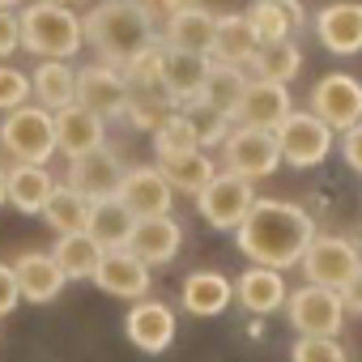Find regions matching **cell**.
Listing matches in <instances>:
<instances>
[{"mask_svg":"<svg viewBox=\"0 0 362 362\" xmlns=\"http://www.w3.org/2000/svg\"><path fill=\"white\" fill-rule=\"evenodd\" d=\"M311 239H315V222L307 218V209L286 201H256L239 222V252L277 273L298 264Z\"/></svg>","mask_w":362,"mask_h":362,"instance_id":"obj_1","label":"cell"},{"mask_svg":"<svg viewBox=\"0 0 362 362\" xmlns=\"http://www.w3.org/2000/svg\"><path fill=\"white\" fill-rule=\"evenodd\" d=\"M81 35L111 69H124L132 56H141L145 47L158 43L153 13L145 0H98L81 18Z\"/></svg>","mask_w":362,"mask_h":362,"instance_id":"obj_2","label":"cell"},{"mask_svg":"<svg viewBox=\"0 0 362 362\" xmlns=\"http://www.w3.org/2000/svg\"><path fill=\"white\" fill-rule=\"evenodd\" d=\"M18 35H22V47L39 60H73L86 47L77 9L47 5V0H35L18 13Z\"/></svg>","mask_w":362,"mask_h":362,"instance_id":"obj_3","label":"cell"},{"mask_svg":"<svg viewBox=\"0 0 362 362\" xmlns=\"http://www.w3.org/2000/svg\"><path fill=\"white\" fill-rule=\"evenodd\" d=\"M0 149H5L13 162L47 166V158L56 153L52 111H43L39 103H22V107L5 111V119H0Z\"/></svg>","mask_w":362,"mask_h":362,"instance_id":"obj_4","label":"cell"},{"mask_svg":"<svg viewBox=\"0 0 362 362\" xmlns=\"http://www.w3.org/2000/svg\"><path fill=\"white\" fill-rule=\"evenodd\" d=\"M273 136H277V153H281V162H290V166H320L328 153H332V128L320 119V115H311V111H290L277 128H273Z\"/></svg>","mask_w":362,"mask_h":362,"instance_id":"obj_5","label":"cell"},{"mask_svg":"<svg viewBox=\"0 0 362 362\" xmlns=\"http://www.w3.org/2000/svg\"><path fill=\"white\" fill-rule=\"evenodd\" d=\"M256 205L252 179H239L230 170H218L209 184L197 192V209L214 230H239V222L247 218V209Z\"/></svg>","mask_w":362,"mask_h":362,"instance_id":"obj_6","label":"cell"},{"mask_svg":"<svg viewBox=\"0 0 362 362\" xmlns=\"http://www.w3.org/2000/svg\"><path fill=\"white\" fill-rule=\"evenodd\" d=\"M303 273H307V286H324V290H345L349 277L362 269V256L349 239H337V235H320L307 243L303 252Z\"/></svg>","mask_w":362,"mask_h":362,"instance_id":"obj_7","label":"cell"},{"mask_svg":"<svg viewBox=\"0 0 362 362\" xmlns=\"http://www.w3.org/2000/svg\"><path fill=\"white\" fill-rule=\"evenodd\" d=\"M222 158H226V170L239 175V179H264L281 166V153H277V136L264 132V128H230L226 141H222Z\"/></svg>","mask_w":362,"mask_h":362,"instance_id":"obj_8","label":"cell"},{"mask_svg":"<svg viewBox=\"0 0 362 362\" xmlns=\"http://www.w3.org/2000/svg\"><path fill=\"white\" fill-rule=\"evenodd\" d=\"M341 320H345V303L337 290L303 286L298 294H290V324L298 328V337H337Z\"/></svg>","mask_w":362,"mask_h":362,"instance_id":"obj_9","label":"cell"},{"mask_svg":"<svg viewBox=\"0 0 362 362\" xmlns=\"http://www.w3.org/2000/svg\"><path fill=\"white\" fill-rule=\"evenodd\" d=\"M124 162L115 149L98 145L81 158H69V188L81 192L86 201H103V197H115L119 192V179H124Z\"/></svg>","mask_w":362,"mask_h":362,"instance_id":"obj_10","label":"cell"},{"mask_svg":"<svg viewBox=\"0 0 362 362\" xmlns=\"http://www.w3.org/2000/svg\"><path fill=\"white\" fill-rule=\"evenodd\" d=\"M311 115H320L332 132H345L362 119V86L345 73H328L311 90Z\"/></svg>","mask_w":362,"mask_h":362,"instance_id":"obj_11","label":"cell"},{"mask_svg":"<svg viewBox=\"0 0 362 362\" xmlns=\"http://www.w3.org/2000/svg\"><path fill=\"white\" fill-rule=\"evenodd\" d=\"M73 103H81L98 119H115L128 107V81L119 77V69H111L103 60L86 64V69H77V98Z\"/></svg>","mask_w":362,"mask_h":362,"instance_id":"obj_12","label":"cell"},{"mask_svg":"<svg viewBox=\"0 0 362 362\" xmlns=\"http://www.w3.org/2000/svg\"><path fill=\"white\" fill-rule=\"evenodd\" d=\"M290 111H294V107H290V90H286V86L247 77V86H243V94H239V107H235V115H230V124L273 132Z\"/></svg>","mask_w":362,"mask_h":362,"instance_id":"obj_13","label":"cell"},{"mask_svg":"<svg viewBox=\"0 0 362 362\" xmlns=\"http://www.w3.org/2000/svg\"><path fill=\"white\" fill-rule=\"evenodd\" d=\"M205 73H209V56H197V52H179V47H162L158 86H162V94H166L175 107H192V103L201 98Z\"/></svg>","mask_w":362,"mask_h":362,"instance_id":"obj_14","label":"cell"},{"mask_svg":"<svg viewBox=\"0 0 362 362\" xmlns=\"http://www.w3.org/2000/svg\"><path fill=\"white\" fill-rule=\"evenodd\" d=\"M170 184L162 179V170L158 166H132V170H124V179H119V192H115V201L132 214V218H162V214H170Z\"/></svg>","mask_w":362,"mask_h":362,"instance_id":"obj_15","label":"cell"},{"mask_svg":"<svg viewBox=\"0 0 362 362\" xmlns=\"http://www.w3.org/2000/svg\"><path fill=\"white\" fill-rule=\"evenodd\" d=\"M52 132H56V149L64 158H81V153L107 145V119L86 111L81 103H69V107L52 111Z\"/></svg>","mask_w":362,"mask_h":362,"instance_id":"obj_16","label":"cell"},{"mask_svg":"<svg viewBox=\"0 0 362 362\" xmlns=\"http://www.w3.org/2000/svg\"><path fill=\"white\" fill-rule=\"evenodd\" d=\"M90 281L103 294H115V298H145L149 294V264L136 260L128 247H111V252H103Z\"/></svg>","mask_w":362,"mask_h":362,"instance_id":"obj_17","label":"cell"},{"mask_svg":"<svg viewBox=\"0 0 362 362\" xmlns=\"http://www.w3.org/2000/svg\"><path fill=\"white\" fill-rule=\"evenodd\" d=\"M179 243H184V230L170 214H162V218H136L124 247L145 264H170L179 256Z\"/></svg>","mask_w":362,"mask_h":362,"instance_id":"obj_18","label":"cell"},{"mask_svg":"<svg viewBox=\"0 0 362 362\" xmlns=\"http://www.w3.org/2000/svg\"><path fill=\"white\" fill-rule=\"evenodd\" d=\"M214 26H218V13L205 9V5H188L166 13V30H162V47H179V52H197V56H209V43H214Z\"/></svg>","mask_w":362,"mask_h":362,"instance_id":"obj_19","label":"cell"},{"mask_svg":"<svg viewBox=\"0 0 362 362\" xmlns=\"http://www.w3.org/2000/svg\"><path fill=\"white\" fill-rule=\"evenodd\" d=\"M124 332L136 349L145 354H162L170 341H175V311L166 303H153V298H136V307L128 311L124 320Z\"/></svg>","mask_w":362,"mask_h":362,"instance_id":"obj_20","label":"cell"},{"mask_svg":"<svg viewBox=\"0 0 362 362\" xmlns=\"http://www.w3.org/2000/svg\"><path fill=\"white\" fill-rule=\"evenodd\" d=\"M315 35L332 56H354L362 52V5L345 0V5H328L315 13Z\"/></svg>","mask_w":362,"mask_h":362,"instance_id":"obj_21","label":"cell"},{"mask_svg":"<svg viewBox=\"0 0 362 362\" xmlns=\"http://www.w3.org/2000/svg\"><path fill=\"white\" fill-rule=\"evenodd\" d=\"M9 269H13L18 294H22L26 303H52V298H60V290H64V273L56 269L52 252H26V256H18V264H9Z\"/></svg>","mask_w":362,"mask_h":362,"instance_id":"obj_22","label":"cell"},{"mask_svg":"<svg viewBox=\"0 0 362 362\" xmlns=\"http://www.w3.org/2000/svg\"><path fill=\"white\" fill-rule=\"evenodd\" d=\"M256 52H260V39L252 35L247 18H243V13H222V18H218V26H214L209 60H214V64H235V69H247Z\"/></svg>","mask_w":362,"mask_h":362,"instance_id":"obj_23","label":"cell"},{"mask_svg":"<svg viewBox=\"0 0 362 362\" xmlns=\"http://www.w3.org/2000/svg\"><path fill=\"white\" fill-rule=\"evenodd\" d=\"M5 179H9V201L5 205H13L18 214H30V218L43 214V205H47V197L56 188L52 170L47 166H35V162H13L5 170Z\"/></svg>","mask_w":362,"mask_h":362,"instance_id":"obj_24","label":"cell"},{"mask_svg":"<svg viewBox=\"0 0 362 362\" xmlns=\"http://www.w3.org/2000/svg\"><path fill=\"white\" fill-rule=\"evenodd\" d=\"M30 98L43 111H60L77 98V69L69 60H43L30 73Z\"/></svg>","mask_w":362,"mask_h":362,"instance_id":"obj_25","label":"cell"},{"mask_svg":"<svg viewBox=\"0 0 362 362\" xmlns=\"http://www.w3.org/2000/svg\"><path fill=\"white\" fill-rule=\"evenodd\" d=\"M243 18H247L252 35L260 39V47H264V43L290 39V30H294L298 22H307L303 9H298V0H256V5H252Z\"/></svg>","mask_w":362,"mask_h":362,"instance_id":"obj_26","label":"cell"},{"mask_svg":"<svg viewBox=\"0 0 362 362\" xmlns=\"http://www.w3.org/2000/svg\"><path fill=\"white\" fill-rule=\"evenodd\" d=\"M132 214L115 201V197H103V201H90V214H86V235L103 247V252H111V247H124L128 243V235H132Z\"/></svg>","mask_w":362,"mask_h":362,"instance_id":"obj_27","label":"cell"},{"mask_svg":"<svg viewBox=\"0 0 362 362\" xmlns=\"http://www.w3.org/2000/svg\"><path fill=\"white\" fill-rule=\"evenodd\" d=\"M235 294H239V303L252 311V315H273L281 303H286V281H281V273L277 269H264V264H252L243 277H239V286H235Z\"/></svg>","mask_w":362,"mask_h":362,"instance_id":"obj_28","label":"cell"},{"mask_svg":"<svg viewBox=\"0 0 362 362\" xmlns=\"http://www.w3.org/2000/svg\"><path fill=\"white\" fill-rule=\"evenodd\" d=\"M247 86V73L235 69V64H214L209 60V73H205V86H201V98L192 107H205V111H218V115H235L239 107V94Z\"/></svg>","mask_w":362,"mask_h":362,"instance_id":"obj_29","label":"cell"},{"mask_svg":"<svg viewBox=\"0 0 362 362\" xmlns=\"http://www.w3.org/2000/svg\"><path fill=\"white\" fill-rule=\"evenodd\" d=\"M158 170H162V179L170 184V192H201L209 179L218 175V166H214V158H209V149H192V153H175V158H158Z\"/></svg>","mask_w":362,"mask_h":362,"instance_id":"obj_30","label":"cell"},{"mask_svg":"<svg viewBox=\"0 0 362 362\" xmlns=\"http://www.w3.org/2000/svg\"><path fill=\"white\" fill-rule=\"evenodd\" d=\"M52 260L56 269L64 273V281H90L98 260H103V247L86 235V230H73V235H60L56 247H52Z\"/></svg>","mask_w":362,"mask_h":362,"instance_id":"obj_31","label":"cell"},{"mask_svg":"<svg viewBox=\"0 0 362 362\" xmlns=\"http://www.w3.org/2000/svg\"><path fill=\"white\" fill-rule=\"evenodd\" d=\"M230 298H235V286H230L222 273L201 269V273H192V277L184 281V307H188L192 315H222V311L230 307Z\"/></svg>","mask_w":362,"mask_h":362,"instance_id":"obj_32","label":"cell"},{"mask_svg":"<svg viewBox=\"0 0 362 362\" xmlns=\"http://www.w3.org/2000/svg\"><path fill=\"white\" fill-rule=\"evenodd\" d=\"M86 214H90V201H86L81 192H73L69 184H56L39 218H43L56 235H73V230H86Z\"/></svg>","mask_w":362,"mask_h":362,"instance_id":"obj_33","label":"cell"},{"mask_svg":"<svg viewBox=\"0 0 362 362\" xmlns=\"http://www.w3.org/2000/svg\"><path fill=\"white\" fill-rule=\"evenodd\" d=\"M252 69H256L260 81L290 86V81L298 77V69H303V56H298V47H294L290 39H281V43H264V47L252 56Z\"/></svg>","mask_w":362,"mask_h":362,"instance_id":"obj_34","label":"cell"},{"mask_svg":"<svg viewBox=\"0 0 362 362\" xmlns=\"http://www.w3.org/2000/svg\"><path fill=\"white\" fill-rule=\"evenodd\" d=\"M201 149V132L192 124L188 111H170L158 128H153V153L158 158H175V153H192Z\"/></svg>","mask_w":362,"mask_h":362,"instance_id":"obj_35","label":"cell"},{"mask_svg":"<svg viewBox=\"0 0 362 362\" xmlns=\"http://www.w3.org/2000/svg\"><path fill=\"white\" fill-rule=\"evenodd\" d=\"M170 111H175V103L166 94H128V107H124V115L145 132H153Z\"/></svg>","mask_w":362,"mask_h":362,"instance_id":"obj_36","label":"cell"},{"mask_svg":"<svg viewBox=\"0 0 362 362\" xmlns=\"http://www.w3.org/2000/svg\"><path fill=\"white\" fill-rule=\"evenodd\" d=\"M22 103H30V77L22 69H13V64L0 60V115L13 111V107H22Z\"/></svg>","mask_w":362,"mask_h":362,"instance_id":"obj_37","label":"cell"},{"mask_svg":"<svg viewBox=\"0 0 362 362\" xmlns=\"http://www.w3.org/2000/svg\"><path fill=\"white\" fill-rule=\"evenodd\" d=\"M294 362H345V349L332 337H298Z\"/></svg>","mask_w":362,"mask_h":362,"instance_id":"obj_38","label":"cell"},{"mask_svg":"<svg viewBox=\"0 0 362 362\" xmlns=\"http://www.w3.org/2000/svg\"><path fill=\"white\" fill-rule=\"evenodd\" d=\"M18 47H22V35H18V13H13V9H0V60H9Z\"/></svg>","mask_w":362,"mask_h":362,"instance_id":"obj_39","label":"cell"},{"mask_svg":"<svg viewBox=\"0 0 362 362\" xmlns=\"http://www.w3.org/2000/svg\"><path fill=\"white\" fill-rule=\"evenodd\" d=\"M18 281H13V269L9 264H0V320L5 315H13V307H18Z\"/></svg>","mask_w":362,"mask_h":362,"instance_id":"obj_40","label":"cell"},{"mask_svg":"<svg viewBox=\"0 0 362 362\" xmlns=\"http://www.w3.org/2000/svg\"><path fill=\"white\" fill-rule=\"evenodd\" d=\"M341 153H345V162L362 175V119H358L354 128H345V136H341Z\"/></svg>","mask_w":362,"mask_h":362,"instance_id":"obj_41","label":"cell"},{"mask_svg":"<svg viewBox=\"0 0 362 362\" xmlns=\"http://www.w3.org/2000/svg\"><path fill=\"white\" fill-rule=\"evenodd\" d=\"M341 303H345V307H354V311L362 315V269H358V273L349 277V286L341 290Z\"/></svg>","mask_w":362,"mask_h":362,"instance_id":"obj_42","label":"cell"},{"mask_svg":"<svg viewBox=\"0 0 362 362\" xmlns=\"http://www.w3.org/2000/svg\"><path fill=\"white\" fill-rule=\"evenodd\" d=\"M153 5H158L162 13H175V9H184V5H188V0H153Z\"/></svg>","mask_w":362,"mask_h":362,"instance_id":"obj_43","label":"cell"},{"mask_svg":"<svg viewBox=\"0 0 362 362\" xmlns=\"http://www.w3.org/2000/svg\"><path fill=\"white\" fill-rule=\"evenodd\" d=\"M9 201V179H5V166H0V205Z\"/></svg>","mask_w":362,"mask_h":362,"instance_id":"obj_44","label":"cell"},{"mask_svg":"<svg viewBox=\"0 0 362 362\" xmlns=\"http://www.w3.org/2000/svg\"><path fill=\"white\" fill-rule=\"evenodd\" d=\"M47 5H64V9H77V5H86V0H47Z\"/></svg>","mask_w":362,"mask_h":362,"instance_id":"obj_45","label":"cell"},{"mask_svg":"<svg viewBox=\"0 0 362 362\" xmlns=\"http://www.w3.org/2000/svg\"><path fill=\"white\" fill-rule=\"evenodd\" d=\"M18 5V0H0V9H13Z\"/></svg>","mask_w":362,"mask_h":362,"instance_id":"obj_46","label":"cell"}]
</instances>
